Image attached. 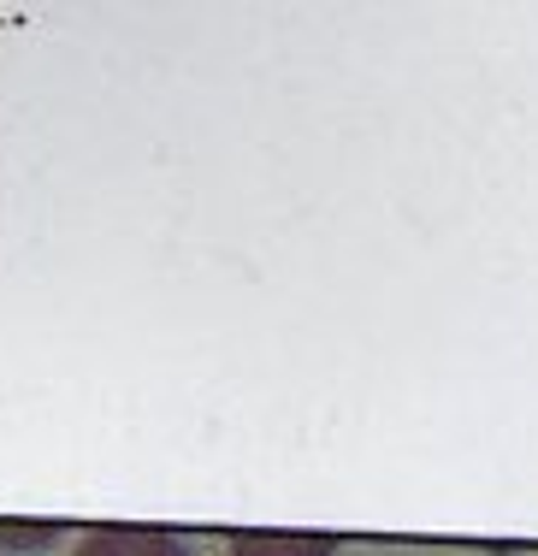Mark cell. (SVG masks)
Returning a JSON list of instances; mask_svg holds the SVG:
<instances>
[{
  "mask_svg": "<svg viewBox=\"0 0 538 556\" xmlns=\"http://www.w3.org/2000/svg\"><path fill=\"white\" fill-rule=\"evenodd\" d=\"M77 556H190L183 539L161 533V527H95L77 545Z\"/></svg>",
  "mask_w": 538,
  "mask_h": 556,
  "instance_id": "obj_1",
  "label": "cell"
},
{
  "mask_svg": "<svg viewBox=\"0 0 538 556\" xmlns=\"http://www.w3.org/2000/svg\"><path fill=\"white\" fill-rule=\"evenodd\" d=\"M231 556H332V539L313 533H243Z\"/></svg>",
  "mask_w": 538,
  "mask_h": 556,
  "instance_id": "obj_2",
  "label": "cell"
}]
</instances>
